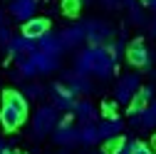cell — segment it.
<instances>
[{"label": "cell", "instance_id": "cell-36", "mask_svg": "<svg viewBox=\"0 0 156 154\" xmlns=\"http://www.w3.org/2000/svg\"><path fill=\"white\" fill-rule=\"evenodd\" d=\"M3 149H5V142H3V139H0V154H3Z\"/></svg>", "mask_w": 156, "mask_h": 154}, {"label": "cell", "instance_id": "cell-4", "mask_svg": "<svg viewBox=\"0 0 156 154\" xmlns=\"http://www.w3.org/2000/svg\"><path fill=\"white\" fill-rule=\"evenodd\" d=\"M141 82H139V75H124L119 82H116V90H114V100L119 105H129L134 100V94L139 92Z\"/></svg>", "mask_w": 156, "mask_h": 154}, {"label": "cell", "instance_id": "cell-10", "mask_svg": "<svg viewBox=\"0 0 156 154\" xmlns=\"http://www.w3.org/2000/svg\"><path fill=\"white\" fill-rule=\"evenodd\" d=\"M37 13V0H12L10 3V15L20 23H27Z\"/></svg>", "mask_w": 156, "mask_h": 154}, {"label": "cell", "instance_id": "cell-31", "mask_svg": "<svg viewBox=\"0 0 156 154\" xmlns=\"http://www.w3.org/2000/svg\"><path fill=\"white\" fill-rule=\"evenodd\" d=\"M134 142H136V139H131V142H124V144L119 147V152H116V154H134Z\"/></svg>", "mask_w": 156, "mask_h": 154}, {"label": "cell", "instance_id": "cell-22", "mask_svg": "<svg viewBox=\"0 0 156 154\" xmlns=\"http://www.w3.org/2000/svg\"><path fill=\"white\" fill-rule=\"evenodd\" d=\"M17 72L23 75V80H30V77L40 75V70H37L32 55H25V57H17Z\"/></svg>", "mask_w": 156, "mask_h": 154}, {"label": "cell", "instance_id": "cell-30", "mask_svg": "<svg viewBox=\"0 0 156 154\" xmlns=\"http://www.w3.org/2000/svg\"><path fill=\"white\" fill-rule=\"evenodd\" d=\"M131 20H134L136 25H144V23H146V20H144V15H141V10L136 8V5L131 8Z\"/></svg>", "mask_w": 156, "mask_h": 154}, {"label": "cell", "instance_id": "cell-25", "mask_svg": "<svg viewBox=\"0 0 156 154\" xmlns=\"http://www.w3.org/2000/svg\"><path fill=\"white\" fill-rule=\"evenodd\" d=\"M42 94H45V90H42L40 85H27V87H25V97H27V100H40Z\"/></svg>", "mask_w": 156, "mask_h": 154}, {"label": "cell", "instance_id": "cell-6", "mask_svg": "<svg viewBox=\"0 0 156 154\" xmlns=\"http://www.w3.org/2000/svg\"><path fill=\"white\" fill-rule=\"evenodd\" d=\"M126 60H129V65H134V67H149L151 55H149V47H146V42H144V37H136V40L129 42V47H126Z\"/></svg>", "mask_w": 156, "mask_h": 154}, {"label": "cell", "instance_id": "cell-18", "mask_svg": "<svg viewBox=\"0 0 156 154\" xmlns=\"http://www.w3.org/2000/svg\"><path fill=\"white\" fill-rule=\"evenodd\" d=\"M37 50H45L50 55H60L65 50L62 45V37L60 35H52V32H45L42 37H37Z\"/></svg>", "mask_w": 156, "mask_h": 154}, {"label": "cell", "instance_id": "cell-2", "mask_svg": "<svg viewBox=\"0 0 156 154\" xmlns=\"http://www.w3.org/2000/svg\"><path fill=\"white\" fill-rule=\"evenodd\" d=\"M57 124V107L55 105H45V107H40L35 112V119H32V134L37 139L40 137H45V134H50Z\"/></svg>", "mask_w": 156, "mask_h": 154}, {"label": "cell", "instance_id": "cell-27", "mask_svg": "<svg viewBox=\"0 0 156 154\" xmlns=\"http://www.w3.org/2000/svg\"><path fill=\"white\" fill-rule=\"evenodd\" d=\"M10 40H12V32H10V28L8 25H0V45H10Z\"/></svg>", "mask_w": 156, "mask_h": 154}, {"label": "cell", "instance_id": "cell-3", "mask_svg": "<svg viewBox=\"0 0 156 154\" xmlns=\"http://www.w3.org/2000/svg\"><path fill=\"white\" fill-rule=\"evenodd\" d=\"M114 55L109 52L107 45H94V77H99V80H107V77H112L114 72Z\"/></svg>", "mask_w": 156, "mask_h": 154}, {"label": "cell", "instance_id": "cell-23", "mask_svg": "<svg viewBox=\"0 0 156 154\" xmlns=\"http://www.w3.org/2000/svg\"><path fill=\"white\" fill-rule=\"evenodd\" d=\"M80 8H82V0H65V3H62V10H65V15H69V17L80 15Z\"/></svg>", "mask_w": 156, "mask_h": 154}, {"label": "cell", "instance_id": "cell-12", "mask_svg": "<svg viewBox=\"0 0 156 154\" xmlns=\"http://www.w3.org/2000/svg\"><path fill=\"white\" fill-rule=\"evenodd\" d=\"M154 102V87H139V92H136L134 94V100L126 105L129 109V114H139V112H144L149 105Z\"/></svg>", "mask_w": 156, "mask_h": 154}, {"label": "cell", "instance_id": "cell-19", "mask_svg": "<svg viewBox=\"0 0 156 154\" xmlns=\"http://www.w3.org/2000/svg\"><path fill=\"white\" fill-rule=\"evenodd\" d=\"M124 129V122L119 117H107L102 124H99V134H102V139H112V137H119Z\"/></svg>", "mask_w": 156, "mask_h": 154}, {"label": "cell", "instance_id": "cell-21", "mask_svg": "<svg viewBox=\"0 0 156 154\" xmlns=\"http://www.w3.org/2000/svg\"><path fill=\"white\" fill-rule=\"evenodd\" d=\"M99 139H102V134H99V127L94 122H84L80 127V142L82 144H97Z\"/></svg>", "mask_w": 156, "mask_h": 154}, {"label": "cell", "instance_id": "cell-37", "mask_svg": "<svg viewBox=\"0 0 156 154\" xmlns=\"http://www.w3.org/2000/svg\"><path fill=\"white\" fill-rule=\"evenodd\" d=\"M0 25H3V10H0Z\"/></svg>", "mask_w": 156, "mask_h": 154}, {"label": "cell", "instance_id": "cell-24", "mask_svg": "<svg viewBox=\"0 0 156 154\" xmlns=\"http://www.w3.org/2000/svg\"><path fill=\"white\" fill-rule=\"evenodd\" d=\"M122 144H124V139H122V137H112V139H104V154H116Z\"/></svg>", "mask_w": 156, "mask_h": 154}, {"label": "cell", "instance_id": "cell-7", "mask_svg": "<svg viewBox=\"0 0 156 154\" xmlns=\"http://www.w3.org/2000/svg\"><path fill=\"white\" fill-rule=\"evenodd\" d=\"M52 139L60 144V147H72V144H77V142H80V129H77V127H72L67 119H62L60 124L52 129Z\"/></svg>", "mask_w": 156, "mask_h": 154}, {"label": "cell", "instance_id": "cell-9", "mask_svg": "<svg viewBox=\"0 0 156 154\" xmlns=\"http://www.w3.org/2000/svg\"><path fill=\"white\" fill-rule=\"evenodd\" d=\"M32 52H37V40H32V37H27V35H17V37H12L10 40V45H8V55L10 57H25V55H32Z\"/></svg>", "mask_w": 156, "mask_h": 154}, {"label": "cell", "instance_id": "cell-33", "mask_svg": "<svg viewBox=\"0 0 156 154\" xmlns=\"http://www.w3.org/2000/svg\"><path fill=\"white\" fill-rule=\"evenodd\" d=\"M144 5H146L149 10H154V13H156V0H144Z\"/></svg>", "mask_w": 156, "mask_h": 154}, {"label": "cell", "instance_id": "cell-28", "mask_svg": "<svg viewBox=\"0 0 156 154\" xmlns=\"http://www.w3.org/2000/svg\"><path fill=\"white\" fill-rule=\"evenodd\" d=\"M116 105H119L116 100H114V102H104V105H102V109H104V117H116V114H114V112H116Z\"/></svg>", "mask_w": 156, "mask_h": 154}, {"label": "cell", "instance_id": "cell-11", "mask_svg": "<svg viewBox=\"0 0 156 154\" xmlns=\"http://www.w3.org/2000/svg\"><path fill=\"white\" fill-rule=\"evenodd\" d=\"M62 82H65L74 94H82V92L87 94V92H92V82L87 80V75L77 72V70H74V72H65V75H62Z\"/></svg>", "mask_w": 156, "mask_h": 154}, {"label": "cell", "instance_id": "cell-26", "mask_svg": "<svg viewBox=\"0 0 156 154\" xmlns=\"http://www.w3.org/2000/svg\"><path fill=\"white\" fill-rule=\"evenodd\" d=\"M124 50H126V47H124V40H116L114 45H109V52L114 55V60H119V57L124 55Z\"/></svg>", "mask_w": 156, "mask_h": 154}, {"label": "cell", "instance_id": "cell-13", "mask_svg": "<svg viewBox=\"0 0 156 154\" xmlns=\"http://www.w3.org/2000/svg\"><path fill=\"white\" fill-rule=\"evenodd\" d=\"M60 37H62V45H65V50H69V47H77V45H82V42L87 40V30H84V23H82V25H72V28L62 30V32H60Z\"/></svg>", "mask_w": 156, "mask_h": 154}, {"label": "cell", "instance_id": "cell-16", "mask_svg": "<svg viewBox=\"0 0 156 154\" xmlns=\"http://www.w3.org/2000/svg\"><path fill=\"white\" fill-rule=\"evenodd\" d=\"M129 122H131V127H146V129L156 127V102H151L139 114H129Z\"/></svg>", "mask_w": 156, "mask_h": 154}, {"label": "cell", "instance_id": "cell-29", "mask_svg": "<svg viewBox=\"0 0 156 154\" xmlns=\"http://www.w3.org/2000/svg\"><path fill=\"white\" fill-rule=\"evenodd\" d=\"M134 154H154V149L144 142H134Z\"/></svg>", "mask_w": 156, "mask_h": 154}, {"label": "cell", "instance_id": "cell-38", "mask_svg": "<svg viewBox=\"0 0 156 154\" xmlns=\"http://www.w3.org/2000/svg\"><path fill=\"white\" fill-rule=\"evenodd\" d=\"M82 3H92V0H82Z\"/></svg>", "mask_w": 156, "mask_h": 154}, {"label": "cell", "instance_id": "cell-14", "mask_svg": "<svg viewBox=\"0 0 156 154\" xmlns=\"http://www.w3.org/2000/svg\"><path fill=\"white\" fill-rule=\"evenodd\" d=\"M32 60H35L37 70H40V75H50L60 65V55H50L45 50H37V52H32Z\"/></svg>", "mask_w": 156, "mask_h": 154}, {"label": "cell", "instance_id": "cell-35", "mask_svg": "<svg viewBox=\"0 0 156 154\" xmlns=\"http://www.w3.org/2000/svg\"><path fill=\"white\" fill-rule=\"evenodd\" d=\"M151 147L156 149V132H154V137H151Z\"/></svg>", "mask_w": 156, "mask_h": 154}, {"label": "cell", "instance_id": "cell-32", "mask_svg": "<svg viewBox=\"0 0 156 154\" xmlns=\"http://www.w3.org/2000/svg\"><path fill=\"white\" fill-rule=\"evenodd\" d=\"M102 3H104L107 8H116V5H122V0H102Z\"/></svg>", "mask_w": 156, "mask_h": 154}, {"label": "cell", "instance_id": "cell-20", "mask_svg": "<svg viewBox=\"0 0 156 154\" xmlns=\"http://www.w3.org/2000/svg\"><path fill=\"white\" fill-rule=\"evenodd\" d=\"M72 114H74L80 122H94V119H97V109H94V105H92L89 100L77 102L74 109H72Z\"/></svg>", "mask_w": 156, "mask_h": 154}, {"label": "cell", "instance_id": "cell-15", "mask_svg": "<svg viewBox=\"0 0 156 154\" xmlns=\"http://www.w3.org/2000/svg\"><path fill=\"white\" fill-rule=\"evenodd\" d=\"M45 32H50V20L47 17H30L27 23H23V35L32 37V40H37V37H42Z\"/></svg>", "mask_w": 156, "mask_h": 154}, {"label": "cell", "instance_id": "cell-8", "mask_svg": "<svg viewBox=\"0 0 156 154\" xmlns=\"http://www.w3.org/2000/svg\"><path fill=\"white\" fill-rule=\"evenodd\" d=\"M50 94H52V105L57 109H74V92L65 85V82H57L50 87Z\"/></svg>", "mask_w": 156, "mask_h": 154}, {"label": "cell", "instance_id": "cell-34", "mask_svg": "<svg viewBox=\"0 0 156 154\" xmlns=\"http://www.w3.org/2000/svg\"><path fill=\"white\" fill-rule=\"evenodd\" d=\"M3 154H17V152H15V149H10V147H5V149H3Z\"/></svg>", "mask_w": 156, "mask_h": 154}, {"label": "cell", "instance_id": "cell-1", "mask_svg": "<svg viewBox=\"0 0 156 154\" xmlns=\"http://www.w3.org/2000/svg\"><path fill=\"white\" fill-rule=\"evenodd\" d=\"M27 119V97L17 90H8L3 94V109H0V124L5 132L20 129Z\"/></svg>", "mask_w": 156, "mask_h": 154}, {"label": "cell", "instance_id": "cell-17", "mask_svg": "<svg viewBox=\"0 0 156 154\" xmlns=\"http://www.w3.org/2000/svg\"><path fill=\"white\" fill-rule=\"evenodd\" d=\"M74 70L77 72H82V75H92L94 72V45L82 50V52H77L74 57Z\"/></svg>", "mask_w": 156, "mask_h": 154}, {"label": "cell", "instance_id": "cell-5", "mask_svg": "<svg viewBox=\"0 0 156 154\" xmlns=\"http://www.w3.org/2000/svg\"><path fill=\"white\" fill-rule=\"evenodd\" d=\"M84 30H87V42L89 45H107L112 40V25L104 23V20H87L84 23Z\"/></svg>", "mask_w": 156, "mask_h": 154}]
</instances>
